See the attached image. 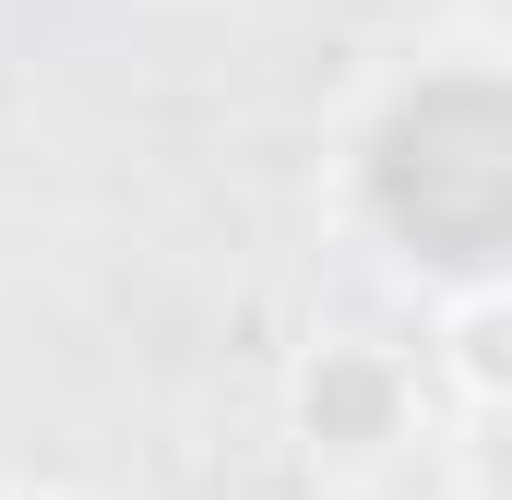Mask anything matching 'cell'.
Listing matches in <instances>:
<instances>
[{
  "mask_svg": "<svg viewBox=\"0 0 512 500\" xmlns=\"http://www.w3.org/2000/svg\"><path fill=\"white\" fill-rule=\"evenodd\" d=\"M370 191H382L393 239H417L453 274H501L512 262V84L441 72L417 84L370 143Z\"/></svg>",
  "mask_w": 512,
  "mask_h": 500,
  "instance_id": "obj_1",
  "label": "cell"
},
{
  "mask_svg": "<svg viewBox=\"0 0 512 500\" xmlns=\"http://www.w3.org/2000/svg\"><path fill=\"white\" fill-rule=\"evenodd\" d=\"M393 393H405V381H393L382 358H322V370H310V429L346 441V453H370L393 429Z\"/></svg>",
  "mask_w": 512,
  "mask_h": 500,
  "instance_id": "obj_2",
  "label": "cell"
},
{
  "mask_svg": "<svg viewBox=\"0 0 512 500\" xmlns=\"http://www.w3.org/2000/svg\"><path fill=\"white\" fill-rule=\"evenodd\" d=\"M501 477H512V441H501Z\"/></svg>",
  "mask_w": 512,
  "mask_h": 500,
  "instance_id": "obj_3",
  "label": "cell"
}]
</instances>
